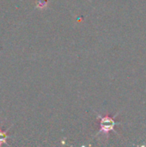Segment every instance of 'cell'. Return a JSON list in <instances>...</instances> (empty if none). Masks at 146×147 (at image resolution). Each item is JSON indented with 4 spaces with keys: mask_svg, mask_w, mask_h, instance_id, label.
<instances>
[{
    "mask_svg": "<svg viewBox=\"0 0 146 147\" xmlns=\"http://www.w3.org/2000/svg\"><path fill=\"white\" fill-rule=\"evenodd\" d=\"M6 132H0V145L1 143L4 142L5 143V140H6Z\"/></svg>",
    "mask_w": 146,
    "mask_h": 147,
    "instance_id": "3",
    "label": "cell"
},
{
    "mask_svg": "<svg viewBox=\"0 0 146 147\" xmlns=\"http://www.w3.org/2000/svg\"><path fill=\"white\" fill-rule=\"evenodd\" d=\"M47 4V0H37V7L43 9Z\"/></svg>",
    "mask_w": 146,
    "mask_h": 147,
    "instance_id": "2",
    "label": "cell"
},
{
    "mask_svg": "<svg viewBox=\"0 0 146 147\" xmlns=\"http://www.w3.org/2000/svg\"><path fill=\"white\" fill-rule=\"evenodd\" d=\"M118 115H114V117L110 116H102L101 115H97L100 119V131L98 132L97 135L99 134H106L108 135L110 131H114V127L117 122L114 121V118Z\"/></svg>",
    "mask_w": 146,
    "mask_h": 147,
    "instance_id": "1",
    "label": "cell"
}]
</instances>
